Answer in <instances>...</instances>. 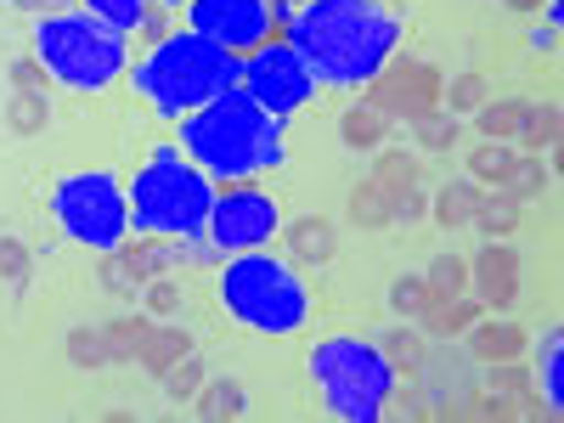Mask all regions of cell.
<instances>
[{
  "label": "cell",
  "mask_w": 564,
  "mask_h": 423,
  "mask_svg": "<svg viewBox=\"0 0 564 423\" xmlns=\"http://www.w3.org/2000/svg\"><path fill=\"white\" fill-rule=\"evenodd\" d=\"M289 45L300 52L316 85L361 90L395 57L401 18L384 0H305L289 18Z\"/></svg>",
  "instance_id": "obj_1"
},
{
  "label": "cell",
  "mask_w": 564,
  "mask_h": 423,
  "mask_svg": "<svg viewBox=\"0 0 564 423\" xmlns=\"http://www.w3.org/2000/svg\"><path fill=\"white\" fill-rule=\"evenodd\" d=\"M181 153L193 159L209 181H249L282 170V119H271L243 85L220 90L215 102L181 119Z\"/></svg>",
  "instance_id": "obj_2"
},
{
  "label": "cell",
  "mask_w": 564,
  "mask_h": 423,
  "mask_svg": "<svg viewBox=\"0 0 564 423\" xmlns=\"http://www.w3.org/2000/svg\"><path fill=\"white\" fill-rule=\"evenodd\" d=\"M130 79H135L141 102H148L153 113L186 119V113H198L204 102H215L220 90H231L243 79V57H231L215 40L186 29V34H164L153 52L135 63Z\"/></svg>",
  "instance_id": "obj_3"
},
{
  "label": "cell",
  "mask_w": 564,
  "mask_h": 423,
  "mask_svg": "<svg viewBox=\"0 0 564 423\" xmlns=\"http://www.w3.org/2000/svg\"><path fill=\"white\" fill-rule=\"evenodd\" d=\"M124 193H130V231H141V238L186 243L209 226L215 209V181L193 159H181V148H159Z\"/></svg>",
  "instance_id": "obj_4"
},
{
  "label": "cell",
  "mask_w": 564,
  "mask_h": 423,
  "mask_svg": "<svg viewBox=\"0 0 564 423\" xmlns=\"http://www.w3.org/2000/svg\"><path fill=\"white\" fill-rule=\"evenodd\" d=\"M220 305L231 322H243L249 334H265V339H289L311 322V289L300 282V271H289L265 249L226 254Z\"/></svg>",
  "instance_id": "obj_5"
},
{
  "label": "cell",
  "mask_w": 564,
  "mask_h": 423,
  "mask_svg": "<svg viewBox=\"0 0 564 423\" xmlns=\"http://www.w3.org/2000/svg\"><path fill=\"white\" fill-rule=\"evenodd\" d=\"M311 361V384L322 395L327 417H345V423H379L384 406L395 401V367L384 361V350L372 339L356 334H334V339H316Z\"/></svg>",
  "instance_id": "obj_6"
},
{
  "label": "cell",
  "mask_w": 564,
  "mask_h": 423,
  "mask_svg": "<svg viewBox=\"0 0 564 423\" xmlns=\"http://www.w3.org/2000/svg\"><path fill=\"white\" fill-rule=\"evenodd\" d=\"M34 57L63 90H108L130 68V34L90 12H52L34 23Z\"/></svg>",
  "instance_id": "obj_7"
},
{
  "label": "cell",
  "mask_w": 564,
  "mask_h": 423,
  "mask_svg": "<svg viewBox=\"0 0 564 423\" xmlns=\"http://www.w3.org/2000/svg\"><path fill=\"white\" fill-rule=\"evenodd\" d=\"M52 220L63 226V238L79 249H119L130 238V193L119 186V175L90 170V175H68L52 193Z\"/></svg>",
  "instance_id": "obj_8"
},
{
  "label": "cell",
  "mask_w": 564,
  "mask_h": 423,
  "mask_svg": "<svg viewBox=\"0 0 564 423\" xmlns=\"http://www.w3.org/2000/svg\"><path fill=\"white\" fill-rule=\"evenodd\" d=\"M238 85L249 90V97H254L271 119H289V113H300V108L316 97V79H311V68L300 63V52H294L289 40H265V45H254Z\"/></svg>",
  "instance_id": "obj_9"
},
{
  "label": "cell",
  "mask_w": 564,
  "mask_h": 423,
  "mask_svg": "<svg viewBox=\"0 0 564 423\" xmlns=\"http://www.w3.org/2000/svg\"><path fill=\"white\" fill-rule=\"evenodd\" d=\"M271 231H282V215H276V198H271V193H260V186H226V193H215V209H209L204 238H209L220 254L265 249Z\"/></svg>",
  "instance_id": "obj_10"
},
{
  "label": "cell",
  "mask_w": 564,
  "mask_h": 423,
  "mask_svg": "<svg viewBox=\"0 0 564 423\" xmlns=\"http://www.w3.org/2000/svg\"><path fill=\"white\" fill-rule=\"evenodd\" d=\"M441 85H446V79H441L430 63H412V57L395 52L379 74L361 85V90H367L361 102H372L384 119H406V124H417L423 113H435V108H441Z\"/></svg>",
  "instance_id": "obj_11"
},
{
  "label": "cell",
  "mask_w": 564,
  "mask_h": 423,
  "mask_svg": "<svg viewBox=\"0 0 564 423\" xmlns=\"http://www.w3.org/2000/svg\"><path fill=\"white\" fill-rule=\"evenodd\" d=\"M480 390V361L457 350L452 339L423 350V367H417V395H423V412L435 417H463V406L475 401Z\"/></svg>",
  "instance_id": "obj_12"
},
{
  "label": "cell",
  "mask_w": 564,
  "mask_h": 423,
  "mask_svg": "<svg viewBox=\"0 0 564 423\" xmlns=\"http://www.w3.org/2000/svg\"><path fill=\"white\" fill-rule=\"evenodd\" d=\"M186 23H193V34L215 40L231 57H243V52L271 40V7L265 0H186Z\"/></svg>",
  "instance_id": "obj_13"
},
{
  "label": "cell",
  "mask_w": 564,
  "mask_h": 423,
  "mask_svg": "<svg viewBox=\"0 0 564 423\" xmlns=\"http://www.w3.org/2000/svg\"><path fill=\"white\" fill-rule=\"evenodd\" d=\"M181 265V243L175 238H141V243H119V249H108V271H102V289L108 294H135L141 282H153V276H164V271H175Z\"/></svg>",
  "instance_id": "obj_14"
},
{
  "label": "cell",
  "mask_w": 564,
  "mask_h": 423,
  "mask_svg": "<svg viewBox=\"0 0 564 423\" xmlns=\"http://www.w3.org/2000/svg\"><path fill=\"white\" fill-rule=\"evenodd\" d=\"M468 282L480 289V305L508 311L513 294H520V254L508 249V238H491L475 260H468Z\"/></svg>",
  "instance_id": "obj_15"
},
{
  "label": "cell",
  "mask_w": 564,
  "mask_h": 423,
  "mask_svg": "<svg viewBox=\"0 0 564 423\" xmlns=\"http://www.w3.org/2000/svg\"><path fill=\"white\" fill-rule=\"evenodd\" d=\"M282 238H289V254L300 265H327V260L339 254V231H334V220H322V215L289 220V226H282Z\"/></svg>",
  "instance_id": "obj_16"
},
{
  "label": "cell",
  "mask_w": 564,
  "mask_h": 423,
  "mask_svg": "<svg viewBox=\"0 0 564 423\" xmlns=\"http://www.w3.org/2000/svg\"><path fill=\"white\" fill-rule=\"evenodd\" d=\"M463 339H468V356H475V361L486 367V361H508V356H520V350H525V327H520V322H497V316H491V322H475Z\"/></svg>",
  "instance_id": "obj_17"
},
{
  "label": "cell",
  "mask_w": 564,
  "mask_h": 423,
  "mask_svg": "<svg viewBox=\"0 0 564 423\" xmlns=\"http://www.w3.org/2000/svg\"><path fill=\"white\" fill-rule=\"evenodd\" d=\"M480 311H486L480 300H463V294H457V300H441V305H430V311H423L412 327H417V334H430V339H463L468 327L480 322Z\"/></svg>",
  "instance_id": "obj_18"
},
{
  "label": "cell",
  "mask_w": 564,
  "mask_h": 423,
  "mask_svg": "<svg viewBox=\"0 0 564 423\" xmlns=\"http://www.w3.org/2000/svg\"><path fill=\"white\" fill-rule=\"evenodd\" d=\"M186 350H193V334H186V327H148V339L135 345V361H141V372L164 379Z\"/></svg>",
  "instance_id": "obj_19"
},
{
  "label": "cell",
  "mask_w": 564,
  "mask_h": 423,
  "mask_svg": "<svg viewBox=\"0 0 564 423\" xmlns=\"http://www.w3.org/2000/svg\"><path fill=\"white\" fill-rule=\"evenodd\" d=\"M475 209H480V181H446L435 193V204H430L435 226H446V231L475 226Z\"/></svg>",
  "instance_id": "obj_20"
},
{
  "label": "cell",
  "mask_w": 564,
  "mask_h": 423,
  "mask_svg": "<svg viewBox=\"0 0 564 423\" xmlns=\"http://www.w3.org/2000/svg\"><path fill=\"white\" fill-rule=\"evenodd\" d=\"M384 135H390V119L372 108V102H361V108H350V113L339 119V141H345L350 153H379Z\"/></svg>",
  "instance_id": "obj_21"
},
{
  "label": "cell",
  "mask_w": 564,
  "mask_h": 423,
  "mask_svg": "<svg viewBox=\"0 0 564 423\" xmlns=\"http://www.w3.org/2000/svg\"><path fill=\"white\" fill-rule=\"evenodd\" d=\"M372 345H379L384 350V361L395 367V379H417V367H423V350H430V339H423L417 334V327H390V334L384 339H372Z\"/></svg>",
  "instance_id": "obj_22"
},
{
  "label": "cell",
  "mask_w": 564,
  "mask_h": 423,
  "mask_svg": "<svg viewBox=\"0 0 564 423\" xmlns=\"http://www.w3.org/2000/svg\"><path fill=\"white\" fill-rule=\"evenodd\" d=\"M7 130L12 135H45L52 130V102H45V90H12L7 97Z\"/></svg>",
  "instance_id": "obj_23"
},
{
  "label": "cell",
  "mask_w": 564,
  "mask_h": 423,
  "mask_svg": "<svg viewBox=\"0 0 564 423\" xmlns=\"http://www.w3.org/2000/svg\"><path fill=\"white\" fill-rule=\"evenodd\" d=\"M542 186H547V164H542V153H525L502 170L497 193H508L513 204H531V198H542Z\"/></svg>",
  "instance_id": "obj_24"
},
{
  "label": "cell",
  "mask_w": 564,
  "mask_h": 423,
  "mask_svg": "<svg viewBox=\"0 0 564 423\" xmlns=\"http://www.w3.org/2000/svg\"><path fill=\"white\" fill-rule=\"evenodd\" d=\"M372 186H379V193L390 198V215H395V198L417 186V159H412V153H384V148H379V164H372Z\"/></svg>",
  "instance_id": "obj_25"
},
{
  "label": "cell",
  "mask_w": 564,
  "mask_h": 423,
  "mask_svg": "<svg viewBox=\"0 0 564 423\" xmlns=\"http://www.w3.org/2000/svg\"><path fill=\"white\" fill-rule=\"evenodd\" d=\"M475 119H480V135L486 141H508V148H513L520 130H525V119H531V102H486Z\"/></svg>",
  "instance_id": "obj_26"
},
{
  "label": "cell",
  "mask_w": 564,
  "mask_h": 423,
  "mask_svg": "<svg viewBox=\"0 0 564 423\" xmlns=\"http://www.w3.org/2000/svg\"><path fill=\"white\" fill-rule=\"evenodd\" d=\"M193 401H198V417H209V423H220V417H243V412H249V395H243V384H238V379L204 384Z\"/></svg>",
  "instance_id": "obj_27"
},
{
  "label": "cell",
  "mask_w": 564,
  "mask_h": 423,
  "mask_svg": "<svg viewBox=\"0 0 564 423\" xmlns=\"http://www.w3.org/2000/svg\"><path fill=\"white\" fill-rule=\"evenodd\" d=\"M520 209L508 193H480V209H475V231H486V238H508L513 226H520Z\"/></svg>",
  "instance_id": "obj_28"
},
{
  "label": "cell",
  "mask_w": 564,
  "mask_h": 423,
  "mask_svg": "<svg viewBox=\"0 0 564 423\" xmlns=\"http://www.w3.org/2000/svg\"><path fill=\"white\" fill-rule=\"evenodd\" d=\"M423 289H430V300H435V305H441V300L468 294V260H457V254H435L430 276H423Z\"/></svg>",
  "instance_id": "obj_29"
},
{
  "label": "cell",
  "mask_w": 564,
  "mask_h": 423,
  "mask_svg": "<svg viewBox=\"0 0 564 423\" xmlns=\"http://www.w3.org/2000/svg\"><path fill=\"white\" fill-rule=\"evenodd\" d=\"M542 401L558 417V406H564V334H558V327L542 339Z\"/></svg>",
  "instance_id": "obj_30"
},
{
  "label": "cell",
  "mask_w": 564,
  "mask_h": 423,
  "mask_svg": "<svg viewBox=\"0 0 564 423\" xmlns=\"http://www.w3.org/2000/svg\"><path fill=\"white\" fill-rule=\"evenodd\" d=\"M350 220H356L361 231H384V226H395V215H390V198H384L372 181H361L356 193H350Z\"/></svg>",
  "instance_id": "obj_31"
},
{
  "label": "cell",
  "mask_w": 564,
  "mask_h": 423,
  "mask_svg": "<svg viewBox=\"0 0 564 423\" xmlns=\"http://www.w3.org/2000/svg\"><path fill=\"white\" fill-rule=\"evenodd\" d=\"M558 130H564L558 102L531 108V119H525V130H520V148H531V153H553V148H558Z\"/></svg>",
  "instance_id": "obj_32"
},
{
  "label": "cell",
  "mask_w": 564,
  "mask_h": 423,
  "mask_svg": "<svg viewBox=\"0 0 564 423\" xmlns=\"http://www.w3.org/2000/svg\"><path fill=\"white\" fill-rule=\"evenodd\" d=\"M441 108H446L452 119L480 113V108H486V79H480V74H457L452 85H441Z\"/></svg>",
  "instance_id": "obj_33"
},
{
  "label": "cell",
  "mask_w": 564,
  "mask_h": 423,
  "mask_svg": "<svg viewBox=\"0 0 564 423\" xmlns=\"http://www.w3.org/2000/svg\"><path fill=\"white\" fill-rule=\"evenodd\" d=\"M148 327H153L148 316H119V322H108V327H102L108 356H113V361H135V345L148 339Z\"/></svg>",
  "instance_id": "obj_34"
},
{
  "label": "cell",
  "mask_w": 564,
  "mask_h": 423,
  "mask_svg": "<svg viewBox=\"0 0 564 423\" xmlns=\"http://www.w3.org/2000/svg\"><path fill=\"white\" fill-rule=\"evenodd\" d=\"M412 130H417V141H423V153H452V148H457V135H463V130H457V119H452L446 108L423 113Z\"/></svg>",
  "instance_id": "obj_35"
},
{
  "label": "cell",
  "mask_w": 564,
  "mask_h": 423,
  "mask_svg": "<svg viewBox=\"0 0 564 423\" xmlns=\"http://www.w3.org/2000/svg\"><path fill=\"white\" fill-rule=\"evenodd\" d=\"M159 384H164V395H170V401H193V395L204 390V361H198L193 350H186V356L164 372V379H159Z\"/></svg>",
  "instance_id": "obj_36"
},
{
  "label": "cell",
  "mask_w": 564,
  "mask_h": 423,
  "mask_svg": "<svg viewBox=\"0 0 564 423\" xmlns=\"http://www.w3.org/2000/svg\"><path fill=\"white\" fill-rule=\"evenodd\" d=\"M85 12L113 23V29H124V34H135L141 18H148V0H85Z\"/></svg>",
  "instance_id": "obj_37"
},
{
  "label": "cell",
  "mask_w": 564,
  "mask_h": 423,
  "mask_svg": "<svg viewBox=\"0 0 564 423\" xmlns=\"http://www.w3.org/2000/svg\"><path fill=\"white\" fill-rule=\"evenodd\" d=\"M513 164V148H508V141H486V148H475V153H468V181H502V170Z\"/></svg>",
  "instance_id": "obj_38"
},
{
  "label": "cell",
  "mask_w": 564,
  "mask_h": 423,
  "mask_svg": "<svg viewBox=\"0 0 564 423\" xmlns=\"http://www.w3.org/2000/svg\"><path fill=\"white\" fill-rule=\"evenodd\" d=\"M68 361L74 367H108V339H102V327H74L68 334Z\"/></svg>",
  "instance_id": "obj_39"
},
{
  "label": "cell",
  "mask_w": 564,
  "mask_h": 423,
  "mask_svg": "<svg viewBox=\"0 0 564 423\" xmlns=\"http://www.w3.org/2000/svg\"><path fill=\"white\" fill-rule=\"evenodd\" d=\"M480 384H486V390H502V395H525V390H531V372L508 356V361H486V367H480Z\"/></svg>",
  "instance_id": "obj_40"
},
{
  "label": "cell",
  "mask_w": 564,
  "mask_h": 423,
  "mask_svg": "<svg viewBox=\"0 0 564 423\" xmlns=\"http://www.w3.org/2000/svg\"><path fill=\"white\" fill-rule=\"evenodd\" d=\"M430 305H435V300H430V289H423V276H401L395 289H390V311L406 316V322H417Z\"/></svg>",
  "instance_id": "obj_41"
},
{
  "label": "cell",
  "mask_w": 564,
  "mask_h": 423,
  "mask_svg": "<svg viewBox=\"0 0 564 423\" xmlns=\"http://www.w3.org/2000/svg\"><path fill=\"white\" fill-rule=\"evenodd\" d=\"M0 276H7L12 289H23V282H29V249L18 238H0Z\"/></svg>",
  "instance_id": "obj_42"
},
{
  "label": "cell",
  "mask_w": 564,
  "mask_h": 423,
  "mask_svg": "<svg viewBox=\"0 0 564 423\" xmlns=\"http://www.w3.org/2000/svg\"><path fill=\"white\" fill-rule=\"evenodd\" d=\"M12 85L18 90H52V74H45L40 57H23V63H12Z\"/></svg>",
  "instance_id": "obj_43"
},
{
  "label": "cell",
  "mask_w": 564,
  "mask_h": 423,
  "mask_svg": "<svg viewBox=\"0 0 564 423\" xmlns=\"http://www.w3.org/2000/svg\"><path fill=\"white\" fill-rule=\"evenodd\" d=\"M181 305V289H175V282H164V276H153V289H148V311L153 316H170Z\"/></svg>",
  "instance_id": "obj_44"
},
{
  "label": "cell",
  "mask_w": 564,
  "mask_h": 423,
  "mask_svg": "<svg viewBox=\"0 0 564 423\" xmlns=\"http://www.w3.org/2000/svg\"><path fill=\"white\" fill-rule=\"evenodd\" d=\"M423 209H430V198H423V186H412V193H401V198H395V220H406V226H412Z\"/></svg>",
  "instance_id": "obj_45"
},
{
  "label": "cell",
  "mask_w": 564,
  "mask_h": 423,
  "mask_svg": "<svg viewBox=\"0 0 564 423\" xmlns=\"http://www.w3.org/2000/svg\"><path fill=\"white\" fill-rule=\"evenodd\" d=\"M18 7H23V12H40V18H52L63 0H18Z\"/></svg>",
  "instance_id": "obj_46"
},
{
  "label": "cell",
  "mask_w": 564,
  "mask_h": 423,
  "mask_svg": "<svg viewBox=\"0 0 564 423\" xmlns=\"http://www.w3.org/2000/svg\"><path fill=\"white\" fill-rule=\"evenodd\" d=\"M553 40H558V29H553V23H547V29H536V34H531V45H536V52H553Z\"/></svg>",
  "instance_id": "obj_47"
},
{
  "label": "cell",
  "mask_w": 564,
  "mask_h": 423,
  "mask_svg": "<svg viewBox=\"0 0 564 423\" xmlns=\"http://www.w3.org/2000/svg\"><path fill=\"white\" fill-rule=\"evenodd\" d=\"M141 34H153V40H164V18H159V12H148V18H141Z\"/></svg>",
  "instance_id": "obj_48"
},
{
  "label": "cell",
  "mask_w": 564,
  "mask_h": 423,
  "mask_svg": "<svg viewBox=\"0 0 564 423\" xmlns=\"http://www.w3.org/2000/svg\"><path fill=\"white\" fill-rule=\"evenodd\" d=\"M508 7H513V12H536V7H542V0H508Z\"/></svg>",
  "instance_id": "obj_49"
},
{
  "label": "cell",
  "mask_w": 564,
  "mask_h": 423,
  "mask_svg": "<svg viewBox=\"0 0 564 423\" xmlns=\"http://www.w3.org/2000/svg\"><path fill=\"white\" fill-rule=\"evenodd\" d=\"M159 7H186V0H159Z\"/></svg>",
  "instance_id": "obj_50"
}]
</instances>
